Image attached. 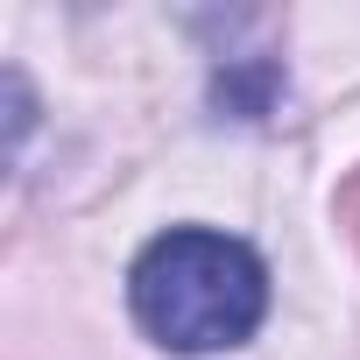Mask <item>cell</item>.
<instances>
[{
	"instance_id": "cell-1",
	"label": "cell",
	"mask_w": 360,
	"mask_h": 360,
	"mask_svg": "<svg viewBox=\"0 0 360 360\" xmlns=\"http://www.w3.org/2000/svg\"><path fill=\"white\" fill-rule=\"evenodd\" d=\"M127 311L169 353H226L269 318V269L219 226H169L134 255Z\"/></svg>"
}]
</instances>
